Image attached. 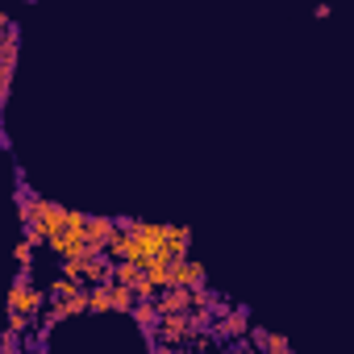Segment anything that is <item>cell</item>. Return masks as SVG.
<instances>
[{"label": "cell", "instance_id": "1", "mask_svg": "<svg viewBox=\"0 0 354 354\" xmlns=\"http://www.w3.org/2000/svg\"><path fill=\"white\" fill-rule=\"evenodd\" d=\"M125 221H129V234H133V259L138 263H150L158 250H167L171 225H162V221H133V217H125Z\"/></svg>", "mask_w": 354, "mask_h": 354}, {"label": "cell", "instance_id": "2", "mask_svg": "<svg viewBox=\"0 0 354 354\" xmlns=\"http://www.w3.org/2000/svg\"><path fill=\"white\" fill-rule=\"evenodd\" d=\"M0 30H5V42H0V100H9L13 67H17V26H13V17H0Z\"/></svg>", "mask_w": 354, "mask_h": 354}, {"label": "cell", "instance_id": "3", "mask_svg": "<svg viewBox=\"0 0 354 354\" xmlns=\"http://www.w3.org/2000/svg\"><path fill=\"white\" fill-rule=\"evenodd\" d=\"M9 308L30 313V317H38V313L46 308V296H42L38 288H30V271L17 275V283H13V292H9Z\"/></svg>", "mask_w": 354, "mask_h": 354}, {"label": "cell", "instance_id": "4", "mask_svg": "<svg viewBox=\"0 0 354 354\" xmlns=\"http://www.w3.org/2000/svg\"><path fill=\"white\" fill-rule=\"evenodd\" d=\"M133 321H138V329L146 333V342L154 346V333H158V321H162L158 300H154V296H138V304H133Z\"/></svg>", "mask_w": 354, "mask_h": 354}, {"label": "cell", "instance_id": "5", "mask_svg": "<svg viewBox=\"0 0 354 354\" xmlns=\"http://www.w3.org/2000/svg\"><path fill=\"white\" fill-rule=\"evenodd\" d=\"M209 275H205V263H196L192 254L188 259H175V267H171V283H180V288H201ZM167 283V288H171Z\"/></svg>", "mask_w": 354, "mask_h": 354}, {"label": "cell", "instance_id": "6", "mask_svg": "<svg viewBox=\"0 0 354 354\" xmlns=\"http://www.w3.org/2000/svg\"><path fill=\"white\" fill-rule=\"evenodd\" d=\"M154 300H158V313H188V308H192V288L171 283V288H162Z\"/></svg>", "mask_w": 354, "mask_h": 354}, {"label": "cell", "instance_id": "7", "mask_svg": "<svg viewBox=\"0 0 354 354\" xmlns=\"http://www.w3.org/2000/svg\"><path fill=\"white\" fill-rule=\"evenodd\" d=\"M246 329H250V313H246V308H225L221 321H217V333H221V337H238V333H246Z\"/></svg>", "mask_w": 354, "mask_h": 354}, {"label": "cell", "instance_id": "8", "mask_svg": "<svg viewBox=\"0 0 354 354\" xmlns=\"http://www.w3.org/2000/svg\"><path fill=\"white\" fill-rule=\"evenodd\" d=\"M113 230H117V217H88V225H84V238H88V246H104Z\"/></svg>", "mask_w": 354, "mask_h": 354}, {"label": "cell", "instance_id": "9", "mask_svg": "<svg viewBox=\"0 0 354 354\" xmlns=\"http://www.w3.org/2000/svg\"><path fill=\"white\" fill-rule=\"evenodd\" d=\"M167 250H171L175 259H188V254H192V230H188V225H171Z\"/></svg>", "mask_w": 354, "mask_h": 354}, {"label": "cell", "instance_id": "10", "mask_svg": "<svg viewBox=\"0 0 354 354\" xmlns=\"http://www.w3.org/2000/svg\"><path fill=\"white\" fill-rule=\"evenodd\" d=\"M92 283L88 279H67V275H59L55 283H50V292H55V300H71V296H84Z\"/></svg>", "mask_w": 354, "mask_h": 354}, {"label": "cell", "instance_id": "11", "mask_svg": "<svg viewBox=\"0 0 354 354\" xmlns=\"http://www.w3.org/2000/svg\"><path fill=\"white\" fill-rule=\"evenodd\" d=\"M133 304H138V292H133V283H121V279H113V313H133Z\"/></svg>", "mask_w": 354, "mask_h": 354}, {"label": "cell", "instance_id": "12", "mask_svg": "<svg viewBox=\"0 0 354 354\" xmlns=\"http://www.w3.org/2000/svg\"><path fill=\"white\" fill-rule=\"evenodd\" d=\"M88 304H92V313H109L113 308V279L109 283H92L88 288Z\"/></svg>", "mask_w": 354, "mask_h": 354}, {"label": "cell", "instance_id": "13", "mask_svg": "<svg viewBox=\"0 0 354 354\" xmlns=\"http://www.w3.org/2000/svg\"><path fill=\"white\" fill-rule=\"evenodd\" d=\"M142 271H146V263H138V259H117L113 263V279H121V283H133Z\"/></svg>", "mask_w": 354, "mask_h": 354}, {"label": "cell", "instance_id": "14", "mask_svg": "<svg viewBox=\"0 0 354 354\" xmlns=\"http://www.w3.org/2000/svg\"><path fill=\"white\" fill-rule=\"evenodd\" d=\"M30 325H34V317H30V313H17V308H9V329H13V333H26Z\"/></svg>", "mask_w": 354, "mask_h": 354}, {"label": "cell", "instance_id": "15", "mask_svg": "<svg viewBox=\"0 0 354 354\" xmlns=\"http://www.w3.org/2000/svg\"><path fill=\"white\" fill-rule=\"evenodd\" d=\"M267 350H271V354H292V342H288L283 333H271V342H267Z\"/></svg>", "mask_w": 354, "mask_h": 354}, {"label": "cell", "instance_id": "16", "mask_svg": "<svg viewBox=\"0 0 354 354\" xmlns=\"http://www.w3.org/2000/svg\"><path fill=\"white\" fill-rule=\"evenodd\" d=\"M250 342H254L259 350H267V342H271V333H267V329H259V325H250Z\"/></svg>", "mask_w": 354, "mask_h": 354}]
</instances>
